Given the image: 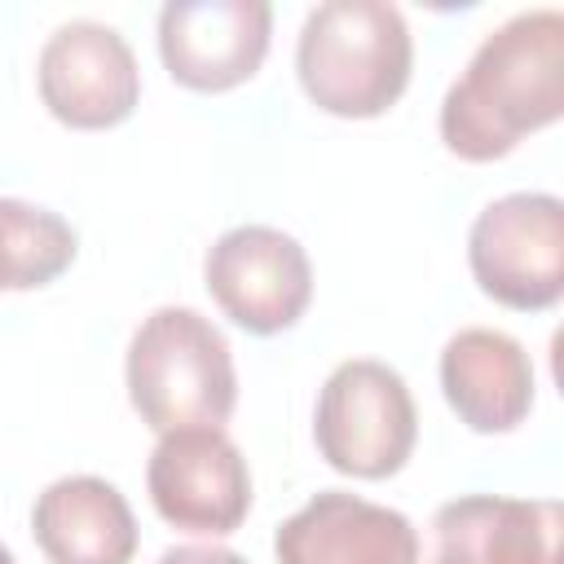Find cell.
Here are the masks:
<instances>
[{"label":"cell","instance_id":"9a60e30c","mask_svg":"<svg viewBox=\"0 0 564 564\" xmlns=\"http://www.w3.org/2000/svg\"><path fill=\"white\" fill-rule=\"evenodd\" d=\"M159 564H247L229 546H172L159 555Z\"/></svg>","mask_w":564,"mask_h":564},{"label":"cell","instance_id":"9c48e42d","mask_svg":"<svg viewBox=\"0 0 564 564\" xmlns=\"http://www.w3.org/2000/svg\"><path fill=\"white\" fill-rule=\"evenodd\" d=\"M273 9L264 0H172L159 9V57L194 93L247 84L269 53Z\"/></svg>","mask_w":564,"mask_h":564},{"label":"cell","instance_id":"2e32d148","mask_svg":"<svg viewBox=\"0 0 564 564\" xmlns=\"http://www.w3.org/2000/svg\"><path fill=\"white\" fill-rule=\"evenodd\" d=\"M0 564H18V560H13V551H9V546H0Z\"/></svg>","mask_w":564,"mask_h":564},{"label":"cell","instance_id":"7c38bea8","mask_svg":"<svg viewBox=\"0 0 564 564\" xmlns=\"http://www.w3.org/2000/svg\"><path fill=\"white\" fill-rule=\"evenodd\" d=\"M441 388L471 432H511L533 410V361L516 335L467 326L441 348Z\"/></svg>","mask_w":564,"mask_h":564},{"label":"cell","instance_id":"5b68a950","mask_svg":"<svg viewBox=\"0 0 564 564\" xmlns=\"http://www.w3.org/2000/svg\"><path fill=\"white\" fill-rule=\"evenodd\" d=\"M476 286L520 313H542L564 295V203L520 189L494 198L467 234Z\"/></svg>","mask_w":564,"mask_h":564},{"label":"cell","instance_id":"6da1fadb","mask_svg":"<svg viewBox=\"0 0 564 564\" xmlns=\"http://www.w3.org/2000/svg\"><path fill=\"white\" fill-rule=\"evenodd\" d=\"M564 110V13L524 9L494 26L441 101V141L467 163L511 154Z\"/></svg>","mask_w":564,"mask_h":564},{"label":"cell","instance_id":"ba28073f","mask_svg":"<svg viewBox=\"0 0 564 564\" xmlns=\"http://www.w3.org/2000/svg\"><path fill=\"white\" fill-rule=\"evenodd\" d=\"M40 101L66 128H115L137 110L141 70L128 40L93 18L62 22L40 48Z\"/></svg>","mask_w":564,"mask_h":564},{"label":"cell","instance_id":"52a82bcc","mask_svg":"<svg viewBox=\"0 0 564 564\" xmlns=\"http://www.w3.org/2000/svg\"><path fill=\"white\" fill-rule=\"evenodd\" d=\"M145 489L154 511L185 533L225 538L251 511L247 458L220 427L163 432L145 467Z\"/></svg>","mask_w":564,"mask_h":564},{"label":"cell","instance_id":"4fadbf2b","mask_svg":"<svg viewBox=\"0 0 564 564\" xmlns=\"http://www.w3.org/2000/svg\"><path fill=\"white\" fill-rule=\"evenodd\" d=\"M31 533L48 564H132L137 520L101 476H62L31 507Z\"/></svg>","mask_w":564,"mask_h":564},{"label":"cell","instance_id":"277c9868","mask_svg":"<svg viewBox=\"0 0 564 564\" xmlns=\"http://www.w3.org/2000/svg\"><path fill=\"white\" fill-rule=\"evenodd\" d=\"M313 441L317 454L344 476H397L419 441V414L405 379L370 357L339 361L317 392Z\"/></svg>","mask_w":564,"mask_h":564},{"label":"cell","instance_id":"3957f363","mask_svg":"<svg viewBox=\"0 0 564 564\" xmlns=\"http://www.w3.org/2000/svg\"><path fill=\"white\" fill-rule=\"evenodd\" d=\"M128 397L145 427H220L238 401L234 352L198 308H154L128 344Z\"/></svg>","mask_w":564,"mask_h":564},{"label":"cell","instance_id":"5bb4252c","mask_svg":"<svg viewBox=\"0 0 564 564\" xmlns=\"http://www.w3.org/2000/svg\"><path fill=\"white\" fill-rule=\"evenodd\" d=\"M75 260V229L35 203L0 198V291L48 286Z\"/></svg>","mask_w":564,"mask_h":564},{"label":"cell","instance_id":"8fae6325","mask_svg":"<svg viewBox=\"0 0 564 564\" xmlns=\"http://www.w3.org/2000/svg\"><path fill=\"white\" fill-rule=\"evenodd\" d=\"M278 564H419L414 524L348 489L313 494L273 533Z\"/></svg>","mask_w":564,"mask_h":564},{"label":"cell","instance_id":"30bf717a","mask_svg":"<svg viewBox=\"0 0 564 564\" xmlns=\"http://www.w3.org/2000/svg\"><path fill=\"white\" fill-rule=\"evenodd\" d=\"M423 564H564V507L555 498L463 494L436 507Z\"/></svg>","mask_w":564,"mask_h":564},{"label":"cell","instance_id":"7a4b0ae2","mask_svg":"<svg viewBox=\"0 0 564 564\" xmlns=\"http://www.w3.org/2000/svg\"><path fill=\"white\" fill-rule=\"evenodd\" d=\"M410 26L388 0H326L295 40V75L308 101L339 119H375L410 84Z\"/></svg>","mask_w":564,"mask_h":564},{"label":"cell","instance_id":"8992f818","mask_svg":"<svg viewBox=\"0 0 564 564\" xmlns=\"http://www.w3.org/2000/svg\"><path fill=\"white\" fill-rule=\"evenodd\" d=\"M203 278L220 313L251 335L291 330L313 300V264L304 247L273 225L225 229L203 260Z\"/></svg>","mask_w":564,"mask_h":564}]
</instances>
